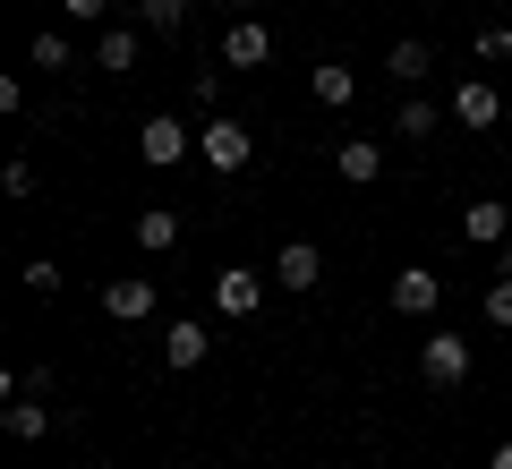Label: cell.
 <instances>
[{
  "instance_id": "cell-1",
  "label": "cell",
  "mask_w": 512,
  "mask_h": 469,
  "mask_svg": "<svg viewBox=\"0 0 512 469\" xmlns=\"http://www.w3.org/2000/svg\"><path fill=\"white\" fill-rule=\"evenodd\" d=\"M197 154H205L214 171H248V163H256V128L231 120V111H214V120L197 128Z\"/></svg>"
},
{
  "instance_id": "cell-2",
  "label": "cell",
  "mask_w": 512,
  "mask_h": 469,
  "mask_svg": "<svg viewBox=\"0 0 512 469\" xmlns=\"http://www.w3.org/2000/svg\"><path fill=\"white\" fill-rule=\"evenodd\" d=\"M470 342H461V333H427V342H419V376L427 384H436V393H453V384H470Z\"/></svg>"
},
{
  "instance_id": "cell-3",
  "label": "cell",
  "mask_w": 512,
  "mask_h": 469,
  "mask_svg": "<svg viewBox=\"0 0 512 469\" xmlns=\"http://www.w3.org/2000/svg\"><path fill=\"white\" fill-rule=\"evenodd\" d=\"M214 307L231 316V325H248L256 307H265V273H256V265H222L214 273Z\"/></svg>"
},
{
  "instance_id": "cell-4",
  "label": "cell",
  "mask_w": 512,
  "mask_h": 469,
  "mask_svg": "<svg viewBox=\"0 0 512 469\" xmlns=\"http://www.w3.org/2000/svg\"><path fill=\"white\" fill-rule=\"evenodd\" d=\"M444 111H453V120L470 128V137H487V128L504 120V94H495L487 77H461V86H453V103H444Z\"/></svg>"
},
{
  "instance_id": "cell-5",
  "label": "cell",
  "mask_w": 512,
  "mask_h": 469,
  "mask_svg": "<svg viewBox=\"0 0 512 469\" xmlns=\"http://www.w3.org/2000/svg\"><path fill=\"white\" fill-rule=\"evenodd\" d=\"M103 316H111V325H146V316H154V282H146V273H111V282H103Z\"/></svg>"
},
{
  "instance_id": "cell-6",
  "label": "cell",
  "mask_w": 512,
  "mask_h": 469,
  "mask_svg": "<svg viewBox=\"0 0 512 469\" xmlns=\"http://www.w3.org/2000/svg\"><path fill=\"white\" fill-rule=\"evenodd\" d=\"M137 154H146L154 171H171V163L188 154V120H180V111H154V120L137 128Z\"/></svg>"
},
{
  "instance_id": "cell-7",
  "label": "cell",
  "mask_w": 512,
  "mask_h": 469,
  "mask_svg": "<svg viewBox=\"0 0 512 469\" xmlns=\"http://www.w3.org/2000/svg\"><path fill=\"white\" fill-rule=\"evenodd\" d=\"M436 299H444V282H436L427 265H402V273H393V316L427 325V316H436Z\"/></svg>"
},
{
  "instance_id": "cell-8",
  "label": "cell",
  "mask_w": 512,
  "mask_h": 469,
  "mask_svg": "<svg viewBox=\"0 0 512 469\" xmlns=\"http://www.w3.org/2000/svg\"><path fill=\"white\" fill-rule=\"evenodd\" d=\"M222 60H231V69H265V60H274V26H265V18H231Z\"/></svg>"
},
{
  "instance_id": "cell-9",
  "label": "cell",
  "mask_w": 512,
  "mask_h": 469,
  "mask_svg": "<svg viewBox=\"0 0 512 469\" xmlns=\"http://www.w3.org/2000/svg\"><path fill=\"white\" fill-rule=\"evenodd\" d=\"M274 282H282V290H316V282H325V248H316V239H282Z\"/></svg>"
},
{
  "instance_id": "cell-10",
  "label": "cell",
  "mask_w": 512,
  "mask_h": 469,
  "mask_svg": "<svg viewBox=\"0 0 512 469\" xmlns=\"http://www.w3.org/2000/svg\"><path fill=\"white\" fill-rule=\"evenodd\" d=\"M461 239H470V248H504L512 239V205H495V197L461 205Z\"/></svg>"
},
{
  "instance_id": "cell-11",
  "label": "cell",
  "mask_w": 512,
  "mask_h": 469,
  "mask_svg": "<svg viewBox=\"0 0 512 469\" xmlns=\"http://www.w3.org/2000/svg\"><path fill=\"white\" fill-rule=\"evenodd\" d=\"M52 401H43V393H18V401H9V410H0V427H9V435H18V444H43V435H52Z\"/></svg>"
},
{
  "instance_id": "cell-12",
  "label": "cell",
  "mask_w": 512,
  "mask_h": 469,
  "mask_svg": "<svg viewBox=\"0 0 512 469\" xmlns=\"http://www.w3.org/2000/svg\"><path fill=\"white\" fill-rule=\"evenodd\" d=\"M308 94H316L325 111H350V103H359V77H350L342 60H316V69H308Z\"/></svg>"
},
{
  "instance_id": "cell-13",
  "label": "cell",
  "mask_w": 512,
  "mask_h": 469,
  "mask_svg": "<svg viewBox=\"0 0 512 469\" xmlns=\"http://www.w3.org/2000/svg\"><path fill=\"white\" fill-rule=\"evenodd\" d=\"M205 350H214V333H205V325H197V316H180V325H171V333H163V359H171V367H180V376H188V367H205Z\"/></svg>"
},
{
  "instance_id": "cell-14",
  "label": "cell",
  "mask_w": 512,
  "mask_h": 469,
  "mask_svg": "<svg viewBox=\"0 0 512 469\" xmlns=\"http://www.w3.org/2000/svg\"><path fill=\"white\" fill-rule=\"evenodd\" d=\"M94 60H103V69H137V60H146V26H103V35H94Z\"/></svg>"
},
{
  "instance_id": "cell-15",
  "label": "cell",
  "mask_w": 512,
  "mask_h": 469,
  "mask_svg": "<svg viewBox=\"0 0 512 469\" xmlns=\"http://www.w3.org/2000/svg\"><path fill=\"white\" fill-rule=\"evenodd\" d=\"M333 171H342L350 188H367V180L384 171V145H376V137H342V154H333Z\"/></svg>"
},
{
  "instance_id": "cell-16",
  "label": "cell",
  "mask_w": 512,
  "mask_h": 469,
  "mask_svg": "<svg viewBox=\"0 0 512 469\" xmlns=\"http://www.w3.org/2000/svg\"><path fill=\"white\" fill-rule=\"evenodd\" d=\"M137 26L163 35V43H180L188 35V0H137Z\"/></svg>"
},
{
  "instance_id": "cell-17",
  "label": "cell",
  "mask_w": 512,
  "mask_h": 469,
  "mask_svg": "<svg viewBox=\"0 0 512 469\" xmlns=\"http://www.w3.org/2000/svg\"><path fill=\"white\" fill-rule=\"evenodd\" d=\"M137 248H146V256L180 248V214H171V205H146V214H137Z\"/></svg>"
},
{
  "instance_id": "cell-18",
  "label": "cell",
  "mask_w": 512,
  "mask_h": 469,
  "mask_svg": "<svg viewBox=\"0 0 512 469\" xmlns=\"http://www.w3.org/2000/svg\"><path fill=\"white\" fill-rule=\"evenodd\" d=\"M384 69L402 77V86H419V77H427V69H436V52H427V43H419V35H402V43H393V60H384Z\"/></svg>"
},
{
  "instance_id": "cell-19",
  "label": "cell",
  "mask_w": 512,
  "mask_h": 469,
  "mask_svg": "<svg viewBox=\"0 0 512 469\" xmlns=\"http://www.w3.org/2000/svg\"><path fill=\"white\" fill-rule=\"evenodd\" d=\"M436 120H444V111H436V103H419V94H410V103L393 111V137H436Z\"/></svg>"
},
{
  "instance_id": "cell-20",
  "label": "cell",
  "mask_w": 512,
  "mask_h": 469,
  "mask_svg": "<svg viewBox=\"0 0 512 469\" xmlns=\"http://www.w3.org/2000/svg\"><path fill=\"white\" fill-rule=\"evenodd\" d=\"M18 282L35 290V299H60V265H52V256H26V273H18Z\"/></svg>"
},
{
  "instance_id": "cell-21",
  "label": "cell",
  "mask_w": 512,
  "mask_h": 469,
  "mask_svg": "<svg viewBox=\"0 0 512 469\" xmlns=\"http://www.w3.org/2000/svg\"><path fill=\"white\" fill-rule=\"evenodd\" d=\"M26 60H35V69H69V35H52V26H43V35H35V52H26Z\"/></svg>"
},
{
  "instance_id": "cell-22",
  "label": "cell",
  "mask_w": 512,
  "mask_h": 469,
  "mask_svg": "<svg viewBox=\"0 0 512 469\" xmlns=\"http://www.w3.org/2000/svg\"><path fill=\"white\" fill-rule=\"evenodd\" d=\"M188 103L214 120V111H222V77H214V69H197V77H188Z\"/></svg>"
},
{
  "instance_id": "cell-23",
  "label": "cell",
  "mask_w": 512,
  "mask_h": 469,
  "mask_svg": "<svg viewBox=\"0 0 512 469\" xmlns=\"http://www.w3.org/2000/svg\"><path fill=\"white\" fill-rule=\"evenodd\" d=\"M478 60H512V26H478Z\"/></svg>"
},
{
  "instance_id": "cell-24",
  "label": "cell",
  "mask_w": 512,
  "mask_h": 469,
  "mask_svg": "<svg viewBox=\"0 0 512 469\" xmlns=\"http://www.w3.org/2000/svg\"><path fill=\"white\" fill-rule=\"evenodd\" d=\"M487 325L512 333V282H504V273H495V290H487Z\"/></svg>"
},
{
  "instance_id": "cell-25",
  "label": "cell",
  "mask_w": 512,
  "mask_h": 469,
  "mask_svg": "<svg viewBox=\"0 0 512 469\" xmlns=\"http://www.w3.org/2000/svg\"><path fill=\"white\" fill-rule=\"evenodd\" d=\"M60 9H69L77 26H103V18H111V0H60Z\"/></svg>"
},
{
  "instance_id": "cell-26",
  "label": "cell",
  "mask_w": 512,
  "mask_h": 469,
  "mask_svg": "<svg viewBox=\"0 0 512 469\" xmlns=\"http://www.w3.org/2000/svg\"><path fill=\"white\" fill-rule=\"evenodd\" d=\"M495 273H504V282H512V239H504V248H495Z\"/></svg>"
},
{
  "instance_id": "cell-27",
  "label": "cell",
  "mask_w": 512,
  "mask_h": 469,
  "mask_svg": "<svg viewBox=\"0 0 512 469\" xmlns=\"http://www.w3.org/2000/svg\"><path fill=\"white\" fill-rule=\"evenodd\" d=\"M487 469H512V435H504V444H495V461Z\"/></svg>"
},
{
  "instance_id": "cell-28",
  "label": "cell",
  "mask_w": 512,
  "mask_h": 469,
  "mask_svg": "<svg viewBox=\"0 0 512 469\" xmlns=\"http://www.w3.org/2000/svg\"><path fill=\"white\" fill-rule=\"evenodd\" d=\"M231 9H239V18H248V9H256V0H231Z\"/></svg>"
}]
</instances>
